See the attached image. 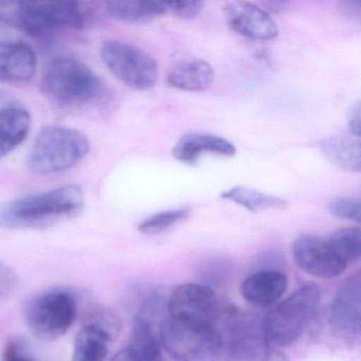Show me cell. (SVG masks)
<instances>
[{"label": "cell", "instance_id": "obj_32", "mask_svg": "<svg viewBox=\"0 0 361 361\" xmlns=\"http://www.w3.org/2000/svg\"><path fill=\"white\" fill-rule=\"evenodd\" d=\"M162 361H177V360H174V359H172V360H166V359L164 358V360H162Z\"/></svg>", "mask_w": 361, "mask_h": 361}, {"label": "cell", "instance_id": "obj_20", "mask_svg": "<svg viewBox=\"0 0 361 361\" xmlns=\"http://www.w3.org/2000/svg\"><path fill=\"white\" fill-rule=\"evenodd\" d=\"M122 326L123 323L119 312L105 304H90L82 314V327L94 331L109 343L118 339Z\"/></svg>", "mask_w": 361, "mask_h": 361}, {"label": "cell", "instance_id": "obj_26", "mask_svg": "<svg viewBox=\"0 0 361 361\" xmlns=\"http://www.w3.org/2000/svg\"><path fill=\"white\" fill-rule=\"evenodd\" d=\"M329 211L331 215L345 221L360 223L361 202L358 196L335 198L329 202Z\"/></svg>", "mask_w": 361, "mask_h": 361}, {"label": "cell", "instance_id": "obj_24", "mask_svg": "<svg viewBox=\"0 0 361 361\" xmlns=\"http://www.w3.org/2000/svg\"><path fill=\"white\" fill-rule=\"evenodd\" d=\"M109 344L94 331L82 327L73 341V361H103L109 354Z\"/></svg>", "mask_w": 361, "mask_h": 361}, {"label": "cell", "instance_id": "obj_15", "mask_svg": "<svg viewBox=\"0 0 361 361\" xmlns=\"http://www.w3.org/2000/svg\"><path fill=\"white\" fill-rule=\"evenodd\" d=\"M236 147L223 137L204 133H191L185 135L173 147L175 159L188 166H195L204 155L233 157Z\"/></svg>", "mask_w": 361, "mask_h": 361}, {"label": "cell", "instance_id": "obj_27", "mask_svg": "<svg viewBox=\"0 0 361 361\" xmlns=\"http://www.w3.org/2000/svg\"><path fill=\"white\" fill-rule=\"evenodd\" d=\"M20 286L18 272L0 259V302L11 297Z\"/></svg>", "mask_w": 361, "mask_h": 361}, {"label": "cell", "instance_id": "obj_3", "mask_svg": "<svg viewBox=\"0 0 361 361\" xmlns=\"http://www.w3.org/2000/svg\"><path fill=\"white\" fill-rule=\"evenodd\" d=\"M0 16L8 24L35 37L83 27L84 14L73 1H25L0 4Z\"/></svg>", "mask_w": 361, "mask_h": 361}, {"label": "cell", "instance_id": "obj_17", "mask_svg": "<svg viewBox=\"0 0 361 361\" xmlns=\"http://www.w3.org/2000/svg\"><path fill=\"white\" fill-rule=\"evenodd\" d=\"M212 65L202 59L185 56L174 63L166 75L170 87L185 92H204L214 82Z\"/></svg>", "mask_w": 361, "mask_h": 361}, {"label": "cell", "instance_id": "obj_28", "mask_svg": "<svg viewBox=\"0 0 361 361\" xmlns=\"http://www.w3.org/2000/svg\"><path fill=\"white\" fill-rule=\"evenodd\" d=\"M168 11L185 20H193L202 13L204 7V1H180V3H166Z\"/></svg>", "mask_w": 361, "mask_h": 361}, {"label": "cell", "instance_id": "obj_30", "mask_svg": "<svg viewBox=\"0 0 361 361\" xmlns=\"http://www.w3.org/2000/svg\"><path fill=\"white\" fill-rule=\"evenodd\" d=\"M360 102L357 101L350 106L348 111V128L352 136L359 138L360 136Z\"/></svg>", "mask_w": 361, "mask_h": 361}, {"label": "cell", "instance_id": "obj_14", "mask_svg": "<svg viewBox=\"0 0 361 361\" xmlns=\"http://www.w3.org/2000/svg\"><path fill=\"white\" fill-rule=\"evenodd\" d=\"M37 69V54L24 42L0 41V82L25 83Z\"/></svg>", "mask_w": 361, "mask_h": 361}, {"label": "cell", "instance_id": "obj_10", "mask_svg": "<svg viewBox=\"0 0 361 361\" xmlns=\"http://www.w3.org/2000/svg\"><path fill=\"white\" fill-rule=\"evenodd\" d=\"M291 252L300 269L324 280L337 278L348 266L331 250L327 240L320 236H300L293 243Z\"/></svg>", "mask_w": 361, "mask_h": 361}, {"label": "cell", "instance_id": "obj_13", "mask_svg": "<svg viewBox=\"0 0 361 361\" xmlns=\"http://www.w3.org/2000/svg\"><path fill=\"white\" fill-rule=\"evenodd\" d=\"M227 361H289L286 355L266 342L263 327L255 323L238 325L232 331L231 350Z\"/></svg>", "mask_w": 361, "mask_h": 361}, {"label": "cell", "instance_id": "obj_8", "mask_svg": "<svg viewBox=\"0 0 361 361\" xmlns=\"http://www.w3.org/2000/svg\"><path fill=\"white\" fill-rule=\"evenodd\" d=\"M101 58L122 83L136 90H149L158 80V64L145 50L119 41L105 42Z\"/></svg>", "mask_w": 361, "mask_h": 361}, {"label": "cell", "instance_id": "obj_25", "mask_svg": "<svg viewBox=\"0 0 361 361\" xmlns=\"http://www.w3.org/2000/svg\"><path fill=\"white\" fill-rule=\"evenodd\" d=\"M189 209H174V210L164 211V212L156 213L147 219H143L139 224V232L147 235H155L172 228L176 224L185 221L189 217Z\"/></svg>", "mask_w": 361, "mask_h": 361}, {"label": "cell", "instance_id": "obj_12", "mask_svg": "<svg viewBox=\"0 0 361 361\" xmlns=\"http://www.w3.org/2000/svg\"><path fill=\"white\" fill-rule=\"evenodd\" d=\"M360 274L350 276L338 289L331 307V323L341 335H359L360 331Z\"/></svg>", "mask_w": 361, "mask_h": 361}, {"label": "cell", "instance_id": "obj_9", "mask_svg": "<svg viewBox=\"0 0 361 361\" xmlns=\"http://www.w3.org/2000/svg\"><path fill=\"white\" fill-rule=\"evenodd\" d=\"M170 318L183 322L214 324L219 312V299L206 285L188 283L177 287L166 301Z\"/></svg>", "mask_w": 361, "mask_h": 361}, {"label": "cell", "instance_id": "obj_21", "mask_svg": "<svg viewBox=\"0 0 361 361\" xmlns=\"http://www.w3.org/2000/svg\"><path fill=\"white\" fill-rule=\"evenodd\" d=\"M106 11L111 18L119 22L130 24H147L157 20L168 12L164 3L159 1H109L106 3Z\"/></svg>", "mask_w": 361, "mask_h": 361}, {"label": "cell", "instance_id": "obj_18", "mask_svg": "<svg viewBox=\"0 0 361 361\" xmlns=\"http://www.w3.org/2000/svg\"><path fill=\"white\" fill-rule=\"evenodd\" d=\"M30 114L20 107L0 109V158L18 149L31 130Z\"/></svg>", "mask_w": 361, "mask_h": 361}, {"label": "cell", "instance_id": "obj_31", "mask_svg": "<svg viewBox=\"0 0 361 361\" xmlns=\"http://www.w3.org/2000/svg\"><path fill=\"white\" fill-rule=\"evenodd\" d=\"M111 361H134V357H133L130 348H126L123 350H119Z\"/></svg>", "mask_w": 361, "mask_h": 361}, {"label": "cell", "instance_id": "obj_5", "mask_svg": "<svg viewBox=\"0 0 361 361\" xmlns=\"http://www.w3.org/2000/svg\"><path fill=\"white\" fill-rule=\"evenodd\" d=\"M321 290L317 285H304L279 303L262 323L270 346H288L297 341L316 314Z\"/></svg>", "mask_w": 361, "mask_h": 361}, {"label": "cell", "instance_id": "obj_29", "mask_svg": "<svg viewBox=\"0 0 361 361\" xmlns=\"http://www.w3.org/2000/svg\"><path fill=\"white\" fill-rule=\"evenodd\" d=\"M3 357L4 361H35L18 341H9L6 344Z\"/></svg>", "mask_w": 361, "mask_h": 361}, {"label": "cell", "instance_id": "obj_22", "mask_svg": "<svg viewBox=\"0 0 361 361\" xmlns=\"http://www.w3.org/2000/svg\"><path fill=\"white\" fill-rule=\"evenodd\" d=\"M221 196L224 200L234 202L253 213L271 209H286L289 204L284 198L269 195L246 187L231 188L223 192Z\"/></svg>", "mask_w": 361, "mask_h": 361}, {"label": "cell", "instance_id": "obj_4", "mask_svg": "<svg viewBox=\"0 0 361 361\" xmlns=\"http://www.w3.org/2000/svg\"><path fill=\"white\" fill-rule=\"evenodd\" d=\"M90 149V139L80 130L66 126H46L37 135L27 164L35 174H56L77 166Z\"/></svg>", "mask_w": 361, "mask_h": 361}, {"label": "cell", "instance_id": "obj_7", "mask_svg": "<svg viewBox=\"0 0 361 361\" xmlns=\"http://www.w3.org/2000/svg\"><path fill=\"white\" fill-rule=\"evenodd\" d=\"M77 314V298L65 288H51L35 293L24 306L27 326L43 341H54L63 337L73 326Z\"/></svg>", "mask_w": 361, "mask_h": 361}, {"label": "cell", "instance_id": "obj_16", "mask_svg": "<svg viewBox=\"0 0 361 361\" xmlns=\"http://www.w3.org/2000/svg\"><path fill=\"white\" fill-rule=\"evenodd\" d=\"M287 287L286 274L278 270H263L251 274L242 283L240 295L255 307L268 308L283 297Z\"/></svg>", "mask_w": 361, "mask_h": 361}, {"label": "cell", "instance_id": "obj_2", "mask_svg": "<svg viewBox=\"0 0 361 361\" xmlns=\"http://www.w3.org/2000/svg\"><path fill=\"white\" fill-rule=\"evenodd\" d=\"M44 96L59 107H79L98 100L104 94L102 80L87 65L77 59H54L42 79Z\"/></svg>", "mask_w": 361, "mask_h": 361}, {"label": "cell", "instance_id": "obj_23", "mask_svg": "<svg viewBox=\"0 0 361 361\" xmlns=\"http://www.w3.org/2000/svg\"><path fill=\"white\" fill-rule=\"evenodd\" d=\"M331 250L343 263H356L360 259V229L357 227H346L336 230L327 240Z\"/></svg>", "mask_w": 361, "mask_h": 361}, {"label": "cell", "instance_id": "obj_11", "mask_svg": "<svg viewBox=\"0 0 361 361\" xmlns=\"http://www.w3.org/2000/svg\"><path fill=\"white\" fill-rule=\"evenodd\" d=\"M226 22L233 32L253 41H271L279 27L265 10L246 1H230L224 7Z\"/></svg>", "mask_w": 361, "mask_h": 361}, {"label": "cell", "instance_id": "obj_1", "mask_svg": "<svg viewBox=\"0 0 361 361\" xmlns=\"http://www.w3.org/2000/svg\"><path fill=\"white\" fill-rule=\"evenodd\" d=\"M81 188L66 185L0 206V228L43 229L78 216L84 208Z\"/></svg>", "mask_w": 361, "mask_h": 361}, {"label": "cell", "instance_id": "obj_6", "mask_svg": "<svg viewBox=\"0 0 361 361\" xmlns=\"http://www.w3.org/2000/svg\"><path fill=\"white\" fill-rule=\"evenodd\" d=\"M160 342L177 361H216L223 354L225 339L214 324L183 322L168 318L159 331Z\"/></svg>", "mask_w": 361, "mask_h": 361}, {"label": "cell", "instance_id": "obj_19", "mask_svg": "<svg viewBox=\"0 0 361 361\" xmlns=\"http://www.w3.org/2000/svg\"><path fill=\"white\" fill-rule=\"evenodd\" d=\"M320 149L331 164L341 170L359 173L361 149L359 138L354 136H331L320 143Z\"/></svg>", "mask_w": 361, "mask_h": 361}]
</instances>
